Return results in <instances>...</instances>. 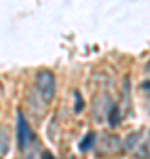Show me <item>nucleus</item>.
Here are the masks:
<instances>
[{
  "label": "nucleus",
  "instance_id": "obj_5",
  "mask_svg": "<svg viewBox=\"0 0 150 159\" xmlns=\"http://www.w3.org/2000/svg\"><path fill=\"white\" fill-rule=\"evenodd\" d=\"M138 142H139V133H133L131 136L127 138V142L124 143V150H131L133 147H136Z\"/></svg>",
  "mask_w": 150,
  "mask_h": 159
},
{
  "label": "nucleus",
  "instance_id": "obj_8",
  "mask_svg": "<svg viewBox=\"0 0 150 159\" xmlns=\"http://www.w3.org/2000/svg\"><path fill=\"white\" fill-rule=\"evenodd\" d=\"M141 89H143L145 92H150V81H143V83H141Z\"/></svg>",
  "mask_w": 150,
  "mask_h": 159
},
{
  "label": "nucleus",
  "instance_id": "obj_3",
  "mask_svg": "<svg viewBox=\"0 0 150 159\" xmlns=\"http://www.w3.org/2000/svg\"><path fill=\"white\" fill-rule=\"evenodd\" d=\"M94 143H95V133H88L87 136L80 142V150L81 152H87V150H90L94 147Z\"/></svg>",
  "mask_w": 150,
  "mask_h": 159
},
{
  "label": "nucleus",
  "instance_id": "obj_7",
  "mask_svg": "<svg viewBox=\"0 0 150 159\" xmlns=\"http://www.w3.org/2000/svg\"><path fill=\"white\" fill-rule=\"evenodd\" d=\"M74 97H76V106H74V110H76V111H81V108H83V101H81V96L78 94V92H74Z\"/></svg>",
  "mask_w": 150,
  "mask_h": 159
},
{
  "label": "nucleus",
  "instance_id": "obj_1",
  "mask_svg": "<svg viewBox=\"0 0 150 159\" xmlns=\"http://www.w3.org/2000/svg\"><path fill=\"white\" fill-rule=\"evenodd\" d=\"M35 85H37V92H39L41 99L44 102H51L55 97V90H57V81H55V74L50 69H41L35 74Z\"/></svg>",
  "mask_w": 150,
  "mask_h": 159
},
{
  "label": "nucleus",
  "instance_id": "obj_4",
  "mask_svg": "<svg viewBox=\"0 0 150 159\" xmlns=\"http://www.w3.org/2000/svg\"><path fill=\"white\" fill-rule=\"evenodd\" d=\"M108 119H110V125H113V127L118 124V119H120V111H118V106H117V104H113V106L110 108Z\"/></svg>",
  "mask_w": 150,
  "mask_h": 159
},
{
  "label": "nucleus",
  "instance_id": "obj_10",
  "mask_svg": "<svg viewBox=\"0 0 150 159\" xmlns=\"http://www.w3.org/2000/svg\"><path fill=\"white\" fill-rule=\"evenodd\" d=\"M147 71H148V73H150V60H148V62H147Z\"/></svg>",
  "mask_w": 150,
  "mask_h": 159
},
{
  "label": "nucleus",
  "instance_id": "obj_9",
  "mask_svg": "<svg viewBox=\"0 0 150 159\" xmlns=\"http://www.w3.org/2000/svg\"><path fill=\"white\" fill-rule=\"evenodd\" d=\"M42 159H55L50 152H42Z\"/></svg>",
  "mask_w": 150,
  "mask_h": 159
},
{
  "label": "nucleus",
  "instance_id": "obj_2",
  "mask_svg": "<svg viewBox=\"0 0 150 159\" xmlns=\"http://www.w3.org/2000/svg\"><path fill=\"white\" fill-rule=\"evenodd\" d=\"M32 129H30V125L27 124V120H25L23 113L21 111H18V147L25 150V148L29 147V143L32 142Z\"/></svg>",
  "mask_w": 150,
  "mask_h": 159
},
{
  "label": "nucleus",
  "instance_id": "obj_6",
  "mask_svg": "<svg viewBox=\"0 0 150 159\" xmlns=\"http://www.w3.org/2000/svg\"><path fill=\"white\" fill-rule=\"evenodd\" d=\"M0 138H2V142H0V154H6V152H7V147H9V138H7L6 129H2V133H0Z\"/></svg>",
  "mask_w": 150,
  "mask_h": 159
}]
</instances>
